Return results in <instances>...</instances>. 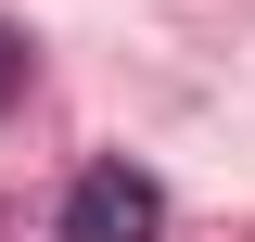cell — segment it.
Segmentation results:
<instances>
[{
  "instance_id": "7a4b0ae2",
  "label": "cell",
  "mask_w": 255,
  "mask_h": 242,
  "mask_svg": "<svg viewBox=\"0 0 255 242\" xmlns=\"http://www.w3.org/2000/svg\"><path fill=\"white\" fill-rule=\"evenodd\" d=\"M13 90H26V38L0 26V102H13Z\"/></svg>"
},
{
  "instance_id": "6da1fadb",
  "label": "cell",
  "mask_w": 255,
  "mask_h": 242,
  "mask_svg": "<svg viewBox=\"0 0 255 242\" xmlns=\"http://www.w3.org/2000/svg\"><path fill=\"white\" fill-rule=\"evenodd\" d=\"M166 230V191L128 166V153H102V166H77V191H64V242H153Z\"/></svg>"
}]
</instances>
